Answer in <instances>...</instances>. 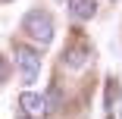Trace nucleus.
<instances>
[{
	"label": "nucleus",
	"mask_w": 122,
	"mask_h": 119,
	"mask_svg": "<svg viewBox=\"0 0 122 119\" xmlns=\"http://www.w3.org/2000/svg\"><path fill=\"white\" fill-rule=\"evenodd\" d=\"M113 3H116V0H113Z\"/></svg>",
	"instance_id": "nucleus-9"
},
{
	"label": "nucleus",
	"mask_w": 122,
	"mask_h": 119,
	"mask_svg": "<svg viewBox=\"0 0 122 119\" xmlns=\"http://www.w3.org/2000/svg\"><path fill=\"white\" fill-rule=\"evenodd\" d=\"M0 3H10V0H0Z\"/></svg>",
	"instance_id": "nucleus-7"
},
{
	"label": "nucleus",
	"mask_w": 122,
	"mask_h": 119,
	"mask_svg": "<svg viewBox=\"0 0 122 119\" xmlns=\"http://www.w3.org/2000/svg\"><path fill=\"white\" fill-rule=\"evenodd\" d=\"M22 35H25L28 41H35L38 47H47L53 41V16L47 10H28L25 19H22Z\"/></svg>",
	"instance_id": "nucleus-1"
},
{
	"label": "nucleus",
	"mask_w": 122,
	"mask_h": 119,
	"mask_svg": "<svg viewBox=\"0 0 122 119\" xmlns=\"http://www.w3.org/2000/svg\"><path fill=\"white\" fill-rule=\"evenodd\" d=\"M88 57H91V47H88L85 38H72V41L63 47V63H66L69 69H81V66L88 63Z\"/></svg>",
	"instance_id": "nucleus-3"
},
{
	"label": "nucleus",
	"mask_w": 122,
	"mask_h": 119,
	"mask_svg": "<svg viewBox=\"0 0 122 119\" xmlns=\"http://www.w3.org/2000/svg\"><path fill=\"white\" fill-rule=\"evenodd\" d=\"M19 107H22V113H25L28 119H41V116L50 113V110H47V97H44V94H35V91L19 94Z\"/></svg>",
	"instance_id": "nucleus-4"
},
{
	"label": "nucleus",
	"mask_w": 122,
	"mask_h": 119,
	"mask_svg": "<svg viewBox=\"0 0 122 119\" xmlns=\"http://www.w3.org/2000/svg\"><path fill=\"white\" fill-rule=\"evenodd\" d=\"M69 16L75 22H88L97 16V0H69Z\"/></svg>",
	"instance_id": "nucleus-5"
},
{
	"label": "nucleus",
	"mask_w": 122,
	"mask_h": 119,
	"mask_svg": "<svg viewBox=\"0 0 122 119\" xmlns=\"http://www.w3.org/2000/svg\"><path fill=\"white\" fill-rule=\"evenodd\" d=\"M19 119H28V116H19Z\"/></svg>",
	"instance_id": "nucleus-8"
},
{
	"label": "nucleus",
	"mask_w": 122,
	"mask_h": 119,
	"mask_svg": "<svg viewBox=\"0 0 122 119\" xmlns=\"http://www.w3.org/2000/svg\"><path fill=\"white\" fill-rule=\"evenodd\" d=\"M16 66H19V75L25 85H35L41 75V53L28 44H16Z\"/></svg>",
	"instance_id": "nucleus-2"
},
{
	"label": "nucleus",
	"mask_w": 122,
	"mask_h": 119,
	"mask_svg": "<svg viewBox=\"0 0 122 119\" xmlns=\"http://www.w3.org/2000/svg\"><path fill=\"white\" fill-rule=\"evenodd\" d=\"M6 78H10V63H6L3 57H0V88L6 85Z\"/></svg>",
	"instance_id": "nucleus-6"
}]
</instances>
